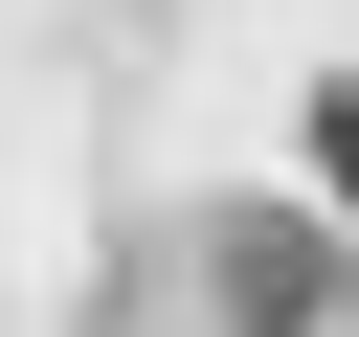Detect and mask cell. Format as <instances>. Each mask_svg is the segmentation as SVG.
<instances>
[{
  "instance_id": "1",
  "label": "cell",
  "mask_w": 359,
  "mask_h": 337,
  "mask_svg": "<svg viewBox=\"0 0 359 337\" xmlns=\"http://www.w3.org/2000/svg\"><path fill=\"white\" fill-rule=\"evenodd\" d=\"M202 270H224V337H337V270H314V225L224 202V225H202Z\"/></svg>"
},
{
  "instance_id": "2",
  "label": "cell",
  "mask_w": 359,
  "mask_h": 337,
  "mask_svg": "<svg viewBox=\"0 0 359 337\" xmlns=\"http://www.w3.org/2000/svg\"><path fill=\"white\" fill-rule=\"evenodd\" d=\"M292 135H314V202L359 225V67H314V112H292Z\"/></svg>"
}]
</instances>
